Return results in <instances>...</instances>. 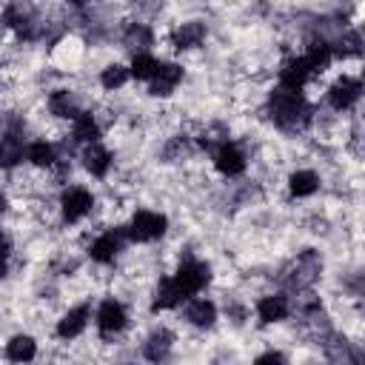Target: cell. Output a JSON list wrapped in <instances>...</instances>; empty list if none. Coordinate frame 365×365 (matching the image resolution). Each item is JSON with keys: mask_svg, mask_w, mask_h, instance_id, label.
Masks as SVG:
<instances>
[{"mask_svg": "<svg viewBox=\"0 0 365 365\" xmlns=\"http://www.w3.org/2000/svg\"><path fill=\"white\" fill-rule=\"evenodd\" d=\"M214 165H217L220 174H225V177H237V174L245 171V154H242L240 145L222 140V143L214 148Z\"/></svg>", "mask_w": 365, "mask_h": 365, "instance_id": "8", "label": "cell"}, {"mask_svg": "<svg viewBox=\"0 0 365 365\" xmlns=\"http://www.w3.org/2000/svg\"><path fill=\"white\" fill-rule=\"evenodd\" d=\"M185 319L197 328H211L217 319V305L211 299H191L185 308Z\"/></svg>", "mask_w": 365, "mask_h": 365, "instance_id": "19", "label": "cell"}, {"mask_svg": "<svg viewBox=\"0 0 365 365\" xmlns=\"http://www.w3.org/2000/svg\"><path fill=\"white\" fill-rule=\"evenodd\" d=\"M288 188H291L294 197H311V194L319 188V177H317L314 171H308V168L294 171V174L288 177Z\"/></svg>", "mask_w": 365, "mask_h": 365, "instance_id": "24", "label": "cell"}, {"mask_svg": "<svg viewBox=\"0 0 365 365\" xmlns=\"http://www.w3.org/2000/svg\"><path fill=\"white\" fill-rule=\"evenodd\" d=\"M91 205H94V197L86 188H80V185L66 188L63 197H60V208H63V217L68 222H80L91 211Z\"/></svg>", "mask_w": 365, "mask_h": 365, "instance_id": "6", "label": "cell"}, {"mask_svg": "<svg viewBox=\"0 0 365 365\" xmlns=\"http://www.w3.org/2000/svg\"><path fill=\"white\" fill-rule=\"evenodd\" d=\"M171 345H174V334H171V331H165V328H160V331H154V334L145 339L143 354H145V359L160 362V359H165V356H168Z\"/></svg>", "mask_w": 365, "mask_h": 365, "instance_id": "20", "label": "cell"}, {"mask_svg": "<svg viewBox=\"0 0 365 365\" xmlns=\"http://www.w3.org/2000/svg\"><path fill=\"white\" fill-rule=\"evenodd\" d=\"M23 160V131L9 128L0 137V168H14Z\"/></svg>", "mask_w": 365, "mask_h": 365, "instance_id": "14", "label": "cell"}, {"mask_svg": "<svg viewBox=\"0 0 365 365\" xmlns=\"http://www.w3.org/2000/svg\"><path fill=\"white\" fill-rule=\"evenodd\" d=\"M125 80H128V68H125V66H120V63L106 66V68H103V74H100V83H103V88H108V91L120 88Z\"/></svg>", "mask_w": 365, "mask_h": 365, "instance_id": "29", "label": "cell"}, {"mask_svg": "<svg viewBox=\"0 0 365 365\" xmlns=\"http://www.w3.org/2000/svg\"><path fill=\"white\" fill-rule=\"evenodd\" d=\"M125 319H128V314H125L123 302H117V299H103L100 302V308H97V328H100L103 336L120 334L125 328Z\"/></svg>", "mask_w": 365, "mask_h": 365, "instance_id": "7", "label": "cell"}, {"mask_svg": "<svg viewBox=\"0 0 365 365\" xmlns=\"http://www.w3.org/2000/svg\"><path fill=\"white\" fill-rule=\"evenodd\" d=\"M157 66H160V63H157L148 51H137L134 60H131V71H128V74H134L137 80H151L154 71H157Z\"/></svg>", "mask_w": 365, "mask_h": 365, "instance_id": "28", "label": "cell"}, {"mask_svg": "<svg viewBox=\"0 0 365 365\" xmlns=\"http://www.w3.org/2000/svg\"><path fill=\"white\" fill-rule=\"evenodd\" d=\"M336 54L339 57H359L362 54V37H359V31H345L336 40Z\"/></svg>", "mask_w": 365, "mask_h": 365, "instance_id": "30", "label": "cell"}, {"mask_svg": "<svg viewBox=\"0 0 365 365\" xmlns=\"http://www.w3.org/2000/svg\"><path fill=\"white\" fill-rule=\"evenodd\" d=\"M168 228V220L165 214H157V211H137L125 228V234L134 240V242H154L165 234Z\"/></svg>", "mask_w": 365, "mask_h": 365, "instance_id": "3", "label": "cell"}, {"mask_svg": "<svg viewBox=\"0 0 365 365\" xmlns=\"http://www.w3.org/2000/svg\"><path fill=\"white\" fill-rule=\"evenodd\" d=\"M123 43L137 54V51H145L154 43V34H151V29L145 23H128V29L123 34Z\"/></svg>", "mask_w": 365, "mask_h": 365, "instance_id": "22", "label": "cell"}, {"mask_svg": "<svg viewBox=\"0 0 365 365\" xmlns=\"http://www.w3.org/2000/svg\"><path fill=\"white\" fill-rule=\"evenodd\" d=\"M202 40H205V26H202L200 20H188V23L177 26L174 34H171L174 48H180V51H182V48H197Z\"/></svg>", "mask_w": 365, "mask_h": 365, "instance_id": "16", "label": "cell"}, {"mask_svg": "<svg viewBox=\"0 0 365 365\" xmlns=\"http://www.w3.org/2000/svg\"><path fill=\"white\" fill-rule=\"evenodd\" d=\"M68 3H74V6H83V3H88V0H68Z\"/></svg>", "mask_w": 365, "mask_h": 365, "instance_id": "33", "label": "cell"}, {"mask_svg": "<svg viewBox=\"0 0 365 365\" xmlns=\"http://www.w3.org/2000/svg\"><path fill=\"white\" fill-rule=\"evenodd\" d=\"M311 74L314 71L308 68L305 57H288L282 63V68H279V86H285V88H302L311 80Z\"/></svg>", "mask_w": 365, "mask_h": 365, "instance_id": "11", "label": "cell"}, {"mask_svg": "<svg viewBox=\"0 0 365 365\" xmlns=\"http://www.w3.org/2000/svg\"><path fill=\"white\" fill-rule=\"evenodd\" d=\"M180 299H182V297H180L174 279L165 277V279H160V285H157V291H154V302H151V308H154V311H165V308H174Z\"/></svg>", "mask_w": 365, "mask_h": 365, "instance_id": "26", "label": "cell"}, {"mask_svg": "<svg viewBox=\"0 0 365 365\" xmlns=\"http://www.w3.org/2000/svg\"><path fill=\"white\" fill-rule=\"evenodd\" d=\"M83 165L91 177H106L108 168H111V154L108 148H103L100 143H88L86 151H83Z\"/></svg>", "mask_w": 365, "mask_h": 365, "instance_id": "18", "label": "cell"}, {"mask_svg": "<svg viewBox=\"0 0 365 365\" xmlns=\"http://www.w3.org/2000/svg\"><path fill=\"white\" fill-rule=\"evenodd\" d=\"M319 271H322V259H319V254H317V251H302V254L291 262L285 282H288L291 288L299 291V288H308V285L319 277Z\"/></svg>", "mask_w": 365, "mask_h": 365, "instance_id": "4", "label": "cell"}, {"mask_svg": "<svg viewBox=\"0 0 365 365\" xmlns=\"http://www.w3.org/2000/svg\"><path fill=\"white\" fill-rule=\"evenodd\" d=\"M268 114H271V120H274L277 128L294 134V131H302V128L311 123L314 108H311V103L302 97L299 88H285V86H279V88L271 91V97H268Z\"/></svg>", "mask_w": 365, "mask_h": 365, "instance_id": "1", "label": "cell"}, {"mask_svg": "<svg viewBox=\"0 0 365 365\" xmlns=\"http://www.w3.org/2000/svg\"><path fill=\"white\" fill-rule=\"evenodd\" d=\"M257 314H259V319H262L265 325L282 322V319L291 314V302H288L285 294H268V297H262V299L257 302Z\"/></svg>", "mask_w": 365, "mask_h": 365, "instance_id": "12", "label": "cell"}, {"mask_svg": "<svg viewBox=\"0 0 365 365\" xmlns=\"http://www.w3.org/2000/svg\"><path fill=\"white\" fill-rule=\"evenodd\" d=\"M3 20L9 29H14L20 37H34V26H37V17H34V9L29 6V0H11L3 11Z\"/></svg>", "mask_w": 365, "mask_h": 365, "instance_id": "5", "label": "cell"}, {"mask_svg": "<svg viewBox=\"0 0 365 365\" xmlns=\"http://www.w3.org/2000/svg\"><path fill=\"white\" fill-rule=\"evenodd\" d=\"M88 305H77V308H71L68 314H63V319L57 322V336L60 339H74V336H80L83 331H86V325H88Z\"/></svg>", "mask_w": 365, "mask_h": 365, "instance_id": "13", "label": "cell"}, {"mask_svg": "<svg viewBox=\"0 0 365 365\" xmlns=\"http://www.w3.org/2000/svg\"><path fill=\"white\" fill-rule=\"evenodd\" d=\"M359 94H362V83H359L356 77H339V80L328 88V103H331V108H336V111H348V108L359 100Z\"/></svg>", "mask_w": 365, "mask_h": 365, "instance_id": "9", "label": "cell"}, {"mask_svg": "<svg viewBox=\"0 0 365 365\" xmlns=\"http://www.w3.org/2000/svg\"><path fill=\"white\" fill-rule=\"evenodd\" d=\"M6 274H9V245L3 242V245H0V279H3Z\"/></svg>", "mask_w": 365, "mask_h": 365, "instance_id": "31", "label": "cell"}, {"mask_svg": "<svg viewBox=\"0 0 365 365\" xmlns=\"http://www.w3.org/2000/svg\"><path fill=\"white\" fill-rule=\"evenodd\" d=\"M305 63H308V68L314 71V74H319V71H325L328 66H331V57H334V46L328 43V40H322V37H317V40H311L308 43V48H305Z\"/></svg>", "mask_w": 365, "mask_h": 365, "instance_id": "17", "label": "cell"}, {"mask_svg": "<svg viewBox=\"0 0 365 365\" xmlns=\"http://www.w3.org/2000/svg\"><path fill=\"white\" fill-rule=\"evenodd\" d=\"M180 80H182V68L177 63H160L154 77H151V94L154 97H168L177 88Z\"/></svg>", "mask_w": 365, "mask_h": 365, "instance_id": "10", "label": "cell"}, {"mask_svg": "<svg viewBox=\"0 0 365 365\" xmlns=\"http://www.w3.org/2000/svg\"><path fill=\"white\" fill-rule=\"evenodd\" d=\"M48 108H51V114L54 117H77L80 111H77V100H74V94L71 91H66V88H57V91H51V97H48Z\"/></svg>", "mask_w": 365, "mask_h": 365, "instance_id": "23", "label": "cell"}, {"mask_svg": "<svg viewBox=\"0 0 365 365\" xmlns=\"http://www.w3.org/2000/svg\"><path fill=\"white\" fill-rule=\"evenodd\" d=\"M88 254H91V259L100 262V265L114 262V257L120 254V231H106V234H100V237L91 242Z\"/></svg>", "mask_w": 365, "mask_h": 365, "instance_id": "15", "label": "cell"}, {"mask_svg": "<svg viewBox=\"0 0 365 365\" xmlns=\"http://www.w3.org/2000/svg\"><path fill=\"white\" fill-rule=\"evenodd\" d=\"M171 279H174L180 297L185 299V297L200 294V291L208 285V279H211V268H208L205 262H200V259H185V262H180V268H177V274H174Z\"/></svg>", "mask_w": 365, "mask_h": 365, "instance_id": "2", "label": "cell"}, {"mask_svg": "<svg viewBox=\"0 0 365 365\" xmlns=\"http://www.w3.org/2000/svg\"><path fill=\"white\" fill-rule=\"evenodd\" d=\"M74 140L77 143H97V137H100V125H97V120H94V114H88V111H80L77 117H74Z\"/></svg>", "mask_w": 365, "mask_h": 365, "instance_id": "25", "label": "cell"}, {"mask_svg": "<svg viewBox=\"0 0 365 365\" xmlns=\"http://www.w3.org/2000/svg\"><path fill=\"white\" fill-rule=\"evenodd\" d=\"M285 356L282 354H277V351H268V354H262V356H257V362H282Z\"/></svg>", "mask_w": 365, "mask_h": 365, "instance_id": "32", "label": "cell"}, {"mask_svg": "<svg viewBox=\"0 0 365 365\" xmlns=\"http://www.w3.org/2000/svg\"><path fill=\"white\" fill-rule=\"evenodd\" d=\"M34 354H37V345L29 334H17L6 342V356L11 362H29V359H34Z\"/></svg>", "mask_w": 365, "mask_h": 365, "instance_id": "21", "label": "cell"}, {"mask_svg": "<svg viewBox=\"0 0 365 365\" xmlns=\"http://www.w3.org/2000/svg\"><path fill=\"white\" fill-rule=\"evenodd\" d=\"M26 154H29V160H31L34 165H40V168H48V165H54V163H57V148H54L51 143H46V140L31 143Z\"/></svg>", "mask_w": 365, "mask_h": 365, "instance_id": "27", "label": "cell"}]
</instances>
